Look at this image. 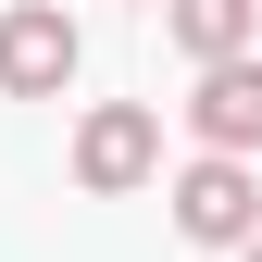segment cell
<instances>
[{
    "label": "cell",
    "mask_w": 262,
    "mask_h": 262,
    "mask_svg": "<svg viewBox=\"0 0 262 262\" xmlns=\"http://www.w3.org/2000/svg\"><path fill=\"white\" fill-rule=\"evenodd\" d=\"M162 200H175V237H187V250H237L250 225H262V187H250V150H200V162H187L175 187H162Z\"/></svg>",
    "instance_id": "6da1fadb"
},
{
    "label": "cell",
    "mask_w": 262,
    "mask_h": 262,
    "mask_svg": "<svg viewBox=\"0 0 262 262\" xmlns=\"http://www.w3.org/2000/svg\"><path fill=\"white\" fill-rule=\"evenodd\" d=\"M162 175V113L150 100H100L75 125V187L88 200H125V187H150Z\"/></svg>",
    "instance_id": "7a4b0ae2"
},
{
    "label": "cell",
    "mask_w": 262,
    "mask_h": 262,
    "mask_svg": "<svg viewBox=\"0 0 262 262\" xmlns=\"http://www.w3.org/2000/svg\"><path fill=\"white\" fill-rule=\"evenodd\" d=\"M0 88H13V100H62V88H75V25H62L50 0H13V13H0Z\"/></svg>",
    "instance_id": "3957f363"
},
{
    "label": "cell",
    "mask_w": 262,
    "mask_h": 262,
    "mask_svg": "<svg viewBox=\"0 0 262 262\" xmlns=\"http://www.w3.org/2000/svg\"><path fill=\"white\" fill-rule=\"evenodd\" d=\"M187 138H200V150H262V50L200 62V88H187Z\"/></svg>",
    "instance_id": "277c9868"
},
{
    "label": "cell",
    "mask_w": 262,
    "mask_h": 262,
    "mask_svg": "<svg viewBox=\"0 0 262 262\" xmlns=\"http://www.w3.org/2000/svg\"><path fill=\"white\" fill-rule=\"evenodd\" d=\"M162 25H175V50H187V62H225V50H250V38H262V0H162Z\"/></svg>",
    "instance_id": "5b68a950"
},
{
    "label": "cell",
    "mask_w": 262,
    "mask_h": 262,
    "mask_svg": "<svg viewBox=\"0 0 262 262\" xmlns=\"http://www.w3.org/2000/svg\"><path fill=\"white\" fill-rule=\"evenodd\" d=\"M237 262H262V225H250V237H237Z\"/></svg>",
    "instance_id": "8992f818"
}]
</instances>
